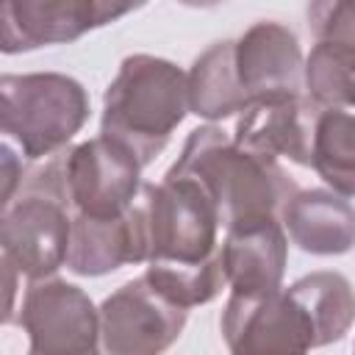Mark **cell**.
<instances>
[{
    "label": "cell",
    "mask_w": 355,
    "mask_h": 355,
    "mask_svg": "<svg viewBox=\"0 0 355 355\" xmlns=\"http://www.w3.org/2000/svg\"><path fill=\"white\" fill-rule=\"evenodd\" d=\"M150 283L178 302L194 308L211 302L225 286L219 211L208 191L183 175L166 172L161 183H144Z\"/></svg>",
    "instance_id": "1"
},
{
    "label": "cell",
    "mask_w": 355,
    "mask_h": 355,
    "mask_svg": "<svg viewBox=\"0 0 355 355\" xmlns=\"http://www.w3.org/2000/svg\"><path fill=\"white\" fill-rule=\"evenodd\" d=\"M166 172L197 180L214 200L225 230L241 219H280L283 205L300 191L275 158L241 150L233 133L216 125L191 130L180 158Z\"/></svg>",
    "instance_id": "2"
},
{
    "label": "cell",
    "mask_w": 355,
    "mask_h": 355,
    "mask_svg": "<svg viewBox=\"0 0 355 355\" xmlns=\"http://www.w3.org/2000/svg\"><path fill=\"white\" fill-rule=\"evenodd\" d=\"M189 111V75L166 58L136 53L119 64L105 89L100 136L125 144L147 166Z\"/></svg>",
    "instance_id": "3"
},
{
    "label": "cell",
    "mask_w": 355,
    "mask_h": 355,
    "mask_svg": "<svg viewBox=\"0 0 355 355\" xmlns=\"http://www.w3.org/2000/svg\"><path fill=\"white\" fill-rule=\"evenodd\" d=\"M72 208L64 189L58 155L25 169L17 194L3 205L0 247L8 261L31 283L53 277L69 252Z\"/></svg>",
    "instance_id": "4"
},
{
    "label": "cell",
    "mask_w": 355,
    "mask_h": 355,
    "mask_svg": "<svg viewBox=\"0 0 355 355\" xmlns=\"http://www.w3.org/2000/svg\"><path fill=\"white\" fill-rule=\"evenodd\" d=\"M89 119L86 89L61 72L0 78V125L25 158H53Z\"/></svg>",
    "instance_id": "5"
},
{
    "label": "cell",
    "mask_w": 355,
    "mask_h": 355,
    "mask_svg": "<svg viewBox=\"0 0 355 355\" xmlns=\"http://www.w3.org/2000/svg\"><path fill=\"white\" fill-rule=\"evenodd\" d=\"M72 216L116 219L133 208L141 194V164L108 136L89 139L58 153Z\"/></svg>",
    "instance_id": "6"
},
{
    "label": "cell",
    "mask_w": 355,
    "mask_h": 355,
    "mask_svg": "<svg viewBox=\"0 0 355 355\" xmlns=\"http://www.w3.org/2000/svg\"><path fill=\"white\" fill-rule=\"evenodd\" d=\"M17 324L31 338L28 355H94L103 330L92 300L67 280H36L28 286Z\"/></svg>",
    "instance_id": "7"
},
{
    "label": "cell",
    "mask_w": 355,
    "mask_h": 355,
    "mask_svg": "<svg viewBox=\"0 0 355 355\" xmlns=\"http://www.w3.org/2000/svg\"><path fill=\"white\" fill-rule=\"evenodd\" d=\"M189 311L164 297L147 275L128 280L100 308L108 355H161L183 333Z\"/></svg>",
    "instance_id": "8"
},
{
    "label": "cell",
    "mask_w": 355,
    "mask_h": 355,
    "mask_svg": "<svg viewBox=\"0 0 355 355\" xmlns=\"http://www.w3.org/2000/svg\"><path fill=\"white\" fill-rule=\"evenodd\" d=\"M222 336L230 355H308L313 327L288 288L269 294H230L222 311Z\"/></svg>",
    "instance_id": "9"
},
{
    "label": "cell",
    "mask_w": 355,
    "mask_h": 355,
    "mask_svg": "<svg viewBox=\"0 0 355 355\" xmlns=\"http://www.w3.org/2000/svg\"><path fill=\"white\" fill-rule=\"evenodd\" d=\"M133 8L136 6L100 0H8L0 6V50L25 53L47 44H64L130 14Z\"/></svg>",
    "instance_id": "10"
},
{
    "label": "cell",
    "mask_w": 355,
    "mask_h": 355,
    "mask_svg": "<svg viewBox=\"0 0 355 355\" xmlns=\"http://www.w3.org/2000/svg\"><path fill=\"white\" fill-rule=\"evenodd\" d=\"M233 42L236 80L250 108L302 94L305 61L297 36L286 25L263 19Z\"/></svg>",
    "instance_id": "11"
},
{
    "label": "cell",
    "mask_w": 355,
    "mask_h": 355,
    "mask_svg": "<svg viewBox=\"0 0 355 355\" xmlns=\"http://www.w3.org/2000/svg\"><path fill=\"white\" fill-rule=\"evenodd\" d=\"M147 258H150V233H147L144 194H139L133 208L116 219L72 216L67 266L75 275L100 277L125 263H141Z\"/></svg>",
    "instance_id": "12"
},
{
    "label": "cell",
    "mask_w": 355,
    "mask_h": 355,
    "mask_svg": "<svg viewBox=\"0 0 355 355\" xmlns=\"http://www.w3.org/2000/svg\"><path fill=\"white\" fill-rule=\"evenodd\" d=\"M322 108L308 94L261 103L244 111L236 122L233 141L263 158L283 155L300 166H313V136Z\"/></svg>",
    "instance_id": "13"
},
{
    "label": "cell",
    "mask_w": 355,
    "mask_h": 355,
    "mask_svg": "<svg viewBox=\"0 0 355 355\" xmlns=\"http://www.w3.org/2000/svg\"><path fill=\"white\" fill-rule=\"evenodd\" d=\"M288 241L277 216L233 222L222 241V266L233 294H269L280 288Z\"/></svg>",
    "instance_id": "14"
},
{
    "label": "cell",
    "mask_w": 355,
    "mask_h": 355,
    "mask_svg": "<svg viewBox=\"0 0 355 355\" xmlns=\"http://www.w3.org/2000/svg\"><path fill=\"white\" fill-rule=\"evenodd\" d=\"M291 241L311 255H344L355 247V205L327 189H300L280 211Z\"/></svg>",
    "instance_id": "15"
},
{
    "label": "cell",
    "mask_w": 355,
    "mask_h": 355,
    "mask_svg": "<svg viewBox=\"0 0 355 355\" xmlns=\"http://www.w3.org/2000/svg\"><path fill=\"white\" fill-rule=\"evenodd\" d=\"M236 42L211 44L189 69V108L202 119H225L250 111L236 80Z\"/></svg>",
    "instance_id": "16"
},
{
    "label": "cell",
    "mask_w": 355,
    "mask_h": 355,
    "mask_svg": "<svg viewBox=\"0 0 355 355\" xmlns=\"http://www.w3.org/2000/svg\"><path fill=\"white\" fill-rule=\"evenodd\" d=\"M313 327V344L327 347L341 341L355 322V291L338 272H313L288 286Z\"/></svg>",
    "instance_id": "17"
},
{
    "label": "cell",
    "mask_w": 355,
    "mask_h": 355,
    "mask_svg": "<svg viewBox=\"0 0 355 355\" xmlns=\"http://www.w3.org/2000/svg\"><path fill=\"white\" fill-rule=\"evenodd\" d=\"M305 94L322 111L355 108V47L316 42L305 58Z\"/></svg>",
    "instance_id": "18"
},
{
    "label": "cell",
    "mask_w": 355,
    "mask_h": 355,
    "mask_svg": "<svg viewBox=\"0 0 355 355\" xmlns=\"http://www.w3.org/2000/svg\"><path fill=\"white\" fill-rule=\"evenodd\" d=\"M313 169L336 194L355 197V114H319L313 136Z\"/></svg>",
    "instance_id": "19"
},
{
    "label": "cell",
    "mask_w": 355,
    "mask_h": 355,
    "mask_svg": "<svg viewBox=\"0 0 355 355\" xmlns=\"http://www.w3.org/2000/svg\"><path fill=\"white\" fill-rule=\"evenodd\" d=\"M308 25L316 42H341L355 47V0H324L308 6Z\"/></svg>",
    "instance_id": "20"
},
{
    "label": "cell",
    "mask_w": 355,
    "mask_h": 355,
    "mask_svg": "<svg viewBox=\"0 0 355 355\" xmlns=\"http://www.w3.org/2000/svg\"><path fill=\"white\" fill-rule=\"evenodd\" d=\"M0 153H3V205H6L17 194L22 178H25V169H22V161H17V153L11 150L8 141L0 147Z\"/></svg>",
    "instance_id": "21"
},
{
    "label": "cell",
    "mask_w": 355,
    "mask_h": 355,
    "mask_svg": "<svg viewBox=\"0 0 355 355\" xmlns=\"http://www.w3.org/2000/svg\"><path fill=\"white\" fill-rule=\"evenodd\" d=\"M94 355H103V352H94Z\"/></svg>",
    "instance_id": "22"
}]
</instances>
